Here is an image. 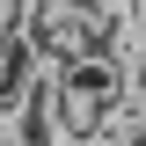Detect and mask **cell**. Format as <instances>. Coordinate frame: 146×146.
I'll return each instance as SVG.
<instances>
[{
	"instance_id": "obj_1",
	"label": "cell",
	"mask_w": 146,
	"mask_h": 146,
	"mask_svg": "<svg viewBox=\"0 0 146 146\" xmlns=\"http://www.w3.org/2000/svg\"><path fill=\"white\" fill-rule=\"evenodd\" d=\"M44 51H36L29 44V29H22V15L15 7H7V22H0V117H7V110L22 102V95L36 88V80H44Z\"/></svg>"
},
{
	"instance_id": "obj_2",
	"label": "cell",
	"mask_w": 146,
	"mask_h": 146,
	"mask_svg": "<svg viewBox=\"0 0 146 146\" xmlns=\"http://www.w3.org/2000/svg\"><path fill=\"white\" fill-rule=\"evenodd\" d=\"M7 139L22 146H66V131H58V88H51V73L36 80L29 95H22L15 110H7Z\"/></svg>"
},
{
	"instance_id": "obj_3",
	"label": "cell",
	"mask_w": 146,
	"mask_h": 146,
	"mask_svg": "<svg viewBox=\"0 0 146 146\" xmlns=\"http://www.w3.org/2000/svg\"><path fill=\"white\" fill-rule=\"evenodd\" d=\"M0 131H7V117H0Z\"/></svg>"
}]
</instances>
